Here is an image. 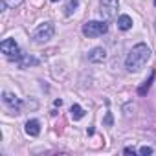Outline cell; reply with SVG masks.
Returning <instances> with one entry per match:
<instances>
[{"label": "cell", "mask_w": 156, "mask_h": 156, "mask_svg": "<svg viewBox=\"0 0 156 156\" xmlns=\"http://www.w3.org/2000/svg\"><path fill=\"white\" fill-rule=\"evenodd\" d=\"M22 2H24V0H4L2 6H4V8H13V9H15V8L20 6Z\"/></svg>", "instance_id": "14"}, {"label": "cell", "mask_w": 156, "mask_h": 156, "mask_svg": "<svg viewBox=\"0 0 156 156\" xmlns=\"http://www.w3.org/2000/svg\"><path fill=\"white\" fill-rule=\"evenodd\" d=\"M53 105H55V107H61V105H62V101H61V99H55V103H53Z\"/></svg>", "instance_id": "18"}, {"label": "cell", "mask_w": 156, "mask_h": 156, "mask_svg": "<svg viewBox=\"0 0 156 156\" xmlns=\"http://www.w3.org/2000/svg\"><path fill=\"white\" fill-rule=\"evenodd\" d=\"M2 99H4V103H6L11 110H15V114H19V112H20V108H22V101H20L15 94H11V92L4 90V92H2Z\"/></svg>", "instance_id": "6"}, {"label": "cell", "mask_w": 156, "mask_h": 156, "mask_svg": "<svg viewBox=\"0 0 156 156\" xmlns=\"http://www.w3.org/2000/svg\"><path fill=\"white\" fill-rule=\"evenodd\" d=\"M31 64H37V59L31 57L30 53H20V57H19V66H20V68H28V66H31Z\"/></svg>", "instance_id": "10"}, {"label": "cell", "mask_w": 156, "mask_h": 156, "mask_svg": "<svg viewBox=\"0 0 156 156\" xmlns=\"http://www.w3.org/2000/svg\"><path fill=\"white\" fill-rule=\"evenodd\" d=\"M119 0H99V11L105 20H112L118 15Z\"/></svg>", "instance_id": "4"}, {"label": "cell", "mask_w": 156, "mask_h": 156, "mask_svg": "<svg viewBox=\"0 0 156 156\" xmlns=\"http://www.w3.org/2000/svg\"><path fill=\"white\" fill-rule=\"evenodd\" d=\"M70 114H72V118L77 121V119H81V118L85 116V110H83V107H81V105H72Z\"/></svg>", "instance_id": "12"}, {"label": "cell", "mask_w": 156, "mask_h": 156, "mask_svg": "<svg viewBox=\"0 0 156 156\" xmlns=\"http://www.w3.org/2000/svg\"><path fill=\"white\" fill-rule=\"evenodd\" d=\"M140 154H143V156L152 154V147H147V145H145V147H141V149H140Z\"/></svg>", "instance_id": "15"}, {"label": "cell", "mask_w": 156, "mask_h": 156, "mask_svg": "<svg viewBox=\"0 0 156 156\" xmlns=\"http://www.w3.org/2000/svg\"><path fill=\"white\" fill-rule=\"evenodd\" d=\"M154 6H156V0H154Z\"/></svg>", "instance_id": "20"}, {"label": "cell", "mask_w": 156, "mask_h": 156, "mask_svg": "<svg viewBox=\"0 0 156 156\" xmlns=\"http://www.w3.org/2000/svg\"><path fill=\"white\" fill-rule=\"evenodd\" d=\"M0 50H2V53L9 59H19L20 57V50H19V44L15 42V39H4L2 44H0Z\"/></svg>", "instance_id": "5"}, {"label": "cell", "mask_w": 156, "mask_h": 156, "mask_svg": "<svg viewBox=\"0 0 156 156\" xmlns=\"http://www.w3.org/2000/svg\"><path fill=\"white\" fill-rule=\"evenodd\" d=\"M88 61L90 62H103V61H107V50L101 48V46L90 50L88 51Z\"/></svg>", "instance_id": "7"}, {"label": "cell", "mask_w": 156, "mask_h": 156, "mask_svg": "<svg viewBox=\"0 0 156 156\" xmlns=\"http://www.w3.org/2000/svg\"><path fill=\"white\" fill-rule=\"evenodd\" d=\"M149 59H151V48H149L147 44L140 42V44H136V46L130 50V53L127 55L125 66H127L129 72H140V70L147 64Z\"/></svg>", "instance_id": "1"}, {"label": "cell", "mask_w": 156, "mask_h": 156, "mask_svg": "<svg viewBox=\"0 0 156 156\" xmlns=\"http://www.w3.org/2000/svg\"><path fill=\"white\" fill-rule=\"evenodd\" d=\"M53 33H55L53 24H51V22H42V24H39V28L33 31V41H35L37 44H44V42H48V41L53 37Z\"/></svg>", "instance_id": "3"}, {"label": "cell", "mask_w": 156, "mask_h": 156, "mask_svg": "<svg viewBox=\"0 0 156 156\" xmlns=\"http://www.w3.org/2000/svg\"><path fill=\"white\" fill-rule=\"evenodd\" d=\"M51 2H59V0H51Z\"/></svg>", "instance_id": "19"}, {"label": "cell", "mask_w": 156, "mask_h": 156, "mask_svg": "<svg viewBox=\"0 0 156 156\" xmlns=\"http://www.w3.org/2000/svg\"><path fill=\"white\" fill-rule=\"evenodd\" d=\"M107 30H108L107 22H99V20H88V22L83 26V33H85V37H88V39L101 37V35L107 33Z\"/></svg>", "instance_id": "2"}, {"label": "cell", "mask_w": 156, "mask_h": 156, "mask_svg": "<svg viewBox=\"0 0 156 156\" xmlns=\"http://www.w3.org/2000/svg\"><path fill=\"white\" fill-rule=\"evenodd\" d=\"M134 152H136V151H134L132 147H127V149H125V154H134Z\"/></svg>", "instance_id": "17"}, {"label": "cell", "mask_w": 156, "mask_h": 156, "mask_svg": "<svg viewBox=\"0 0 156 156\" xmlns=\"http://www.w3.org/2000/svg\"><path fill=\"white\" fill-rule=\"evenodd\" d=\"M118 28H119L121 31H129V30L132 28V19H130L129 15H119V17H118Z\"/></svg>", "instance_id": "9"}, {"label": "cell", "mask_w": 156, "mask_h": 156, "mask_svg": "<svg viewBox=\"0 0 156 156\" xmlns=\"http://www.w3.org/2000/svg\"><path fill=\"white\" fill-rule=\"evenodd\" d=\"M39 132H41V123H39V119H30V121H26V134L28 136H39Z\"/></svg>", "instance_id": "8"}, {"label": "cell", "mask_w": 156, "mask_h": 156, "mask_svg": "<svg viewBox=\"0 0 156 156\" xmlns=\"http://www.w3.org/2000/svg\"><path fill=\"white\" fill-rule=\"evenodd\" d=\"M105 123H107V125H112V116H110V112H107V119H105Z\"/></svg>", "instance_id": "16"}, {"label": "cell", "mask_w": 156, "mask_h": 156, "mask_svg": "<svg viewBox=\"0 0 156 156\" xmlns=\"http://www.w3.org/2000/svg\"><path fill=\"white\" fill-rule=\"evenodd\" d=\"M77 6H79V0H68L66 6H64V15H66V17H70V15L77 9Z\"/></svg>", "instance_id": "13"}, {"label": "cell", "mask_w": 156, "mask_h": 156, "mask_svg": "<svg viewBox=\"0 0 156 156\" xmlns=\"http://www.w3.org/2000/svg\"><path fill=\"white\" fill-rule=\"evenodd\" d=\"M152 81H154V72H151V75H149V79H147V81H143V85H141V87L138 88V94H140V96H145V94L149 92V88H151Z\"/></svg>", "instance_id": "11"}]
</instances>
